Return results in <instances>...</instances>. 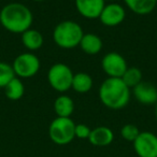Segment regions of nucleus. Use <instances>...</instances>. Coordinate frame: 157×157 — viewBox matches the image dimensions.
Segmentation results:
<instances>
[{"label": "nucleus", "mask_w": 157, "mask_h": 157, "mask_svg": "<svg viewBox=\"0 0 157 157\" xmlns=\"http://www.w3.org/2000/svg\"><path fill=\"white\" fill-rule=\"evenodd\" d=\"M33 22V12L23 3H8L0 11V24L10 33L22 35L31 28Z\"/></svg>", "instance_id": "f257e3e1"}, {"label": "nucleus", "mask_w": 157, "mask_h": 157, "mask_svg": "<svg viewBox=\"0 0 157 157\" xmlns=\"http://www.w3.org/2000/svg\"><path fill=\"white\" fill-rule=\"evenodd\" d=\"M99 99L112 110L125 108L130 99V88L120 78H108L99 87Z\"/></svg>", "instance_id": "f03ea898"}, {"label": "nucleus", "mask_w": 157, "mask_h": 157, "mask_svg": "<svg viewBox=\"0 0 157 157\" xmlns=\"http://www.w3.org/2000/svg\"><path fill=\"white\" fill-rule=\"evenodd\" d=\"M84 33L78 23L63 21L56 25L53 31L54 42L61 48H74L80 45Z\"/></svg>", "instance_id": "7ed1b4c3"}, {"label": "nucleus", "mask_w": 157, "mask_h": 157, "mask_svg": "<svg viewBox=\"0 0 157 157\" xmlns=\"http://www.w3.org/2000/svg\"><path fill=\"white\" fill-rule=\"evenodd\" d=\"M75 123L70 117H56L48 127L50 139L57 145H67L75 138Z\"/></svg>", "instance_id": "20e7f679"}, {"label": "nucleus", "mask_w": 157, "mask_h": 157, "mask_svg": "<svg viewBox=\"0 0 157 157\" xmlns=\"http://www.w3.org/2000/svg\"><path fill=\"white\" fill-rule=\"evenodd\" d=\"M74 73L66 63H55L51 66L48 72V81L53 90L59 93H65L72 87Z\"/></svg>", "instance_id": "39448f33"}, {"label": "nucleus", "mask_w": 157, "mask_h": 157, "mask_svg": "<svg viewBox=\"0 0 157 157\" xmlns=\"http://www.w3.org/2000/svg\"><path fill=\"white\" fill-rule=\"evenodd\" d=\"M40 60L33 53H23L15 57L12 67L14 73L20 78H29L35 76L40 70Z\"/></svg>", "instance_id": "423d86ee"}, {"label": "nucleus", "mask_w": 157, "mask_h": 157, "mask_svg": "<svg viewBox=\"0 0 157 157\" xmlns=\"http://www.w3.org/2000/svg\"><path fill=\"white\" fill-rule=\"evenodd\" d=\"M132 143L139 157H157V136L151 131H141Z\"/></svg>", "instance_id": "0eeeda50"}, {"label": "nucleus", "mask_w": 157, "mask_h": 157, "mask_svg": "<svg viewBox=\"0 0 157 157\" xmlns=\"http://www.w3.org/2000/svg\"><path fill=\"white\" fill-rule=\"evenodd\" d=\"M101 67L109 78H122L127 70V61L121 54L110 52L105 54L101 61Z\"/></svg>", "instance_id": "6e6552de"}, {"label": "nucleus", "mask_w": 157, "mask_h": 157, "mask_svg": "<svg viewBox=\"0 0 157 157\" xmlns=\"http://www.w3.org/2000/svg\"><path fill=\"white\" fill-rule=\"evenodd\" d=\"M126 17L125 9L116 2H111L105 6L99 20L101 24L107 27H115L121 25Z\"/></svg>", "instance_id": "1a4fd4ad"}, {"label": "nucleus", "mask_w": 157, "mask_h": 157, "mask_svg": "<svg viewBox=\"0 0 157 157\" xmlns=\"http://www.w3.org/2000/svg\"><path fill=\"white\" fill-rule=\"evenodd\" d=\"M76 11L87 20L99 18L103 8L105 0H74Z\"/></svg>", "instance_id": "9d476101"}, {"label": "nucleus", "mask_w": 157, "mask_h": 157, "mask_svg": "<svg viewBox=\"0 0 157 157\" xmlns=\"http://www.w3.org/2000/svg\"><path fill=\"white\" fill-rule=\"evenodd\" d=\"M133 96L140 103L145 105H156L157 102V88L148 82L139 83L132 88Z\"/></svg>", "instance_id": "9b49d317"}, {"label": "nucleus", "mask_w": 157, "mask_h": 157, "mask_svg": "<svg viewBox=\"0 0 157 157\" xmlns=\"http://www.w3.org/2000/svg\"><path fill=\"white\" fill-rule=\"evenodd\" d=\"M88 140L95 146H107L113 142L114 133L109 127L99 126L92 129Z\"/></svg>", "instance_id": "f8f14e48"}, {"label": "nucleus", "mask_w": 157, "mask_h": 157, "mask_svg": "<svg viewBox=\"0 0 157 157\" xmlns=\"http://www.w3.org/2000/svg\"><path fill=\"white\" fill-rule=\"evenodd\" d=\"M80 48L85 54L96 55L102 50V40L95 33H84L80 42Z\"/></svg>", "instance_id": "ddd939ff"}, {"label": "nucleus", "mask_w": 157, "mask_h": 157, "mask_svg": "<svg viewBox=\"0 0 157 157\" xmlns=\"http://www.w3.org/2000/svg\"><path fill=\"white\" fill-rule=\"evenodd\" d=\"M124 2L127 8L139 15L150 14L157 6V0H124Z\"/></svg>", "instance_id": "4468645a"}, {"label": "nucleus", "mask_w": 157, "mask_h": 157, "mask_svg": "<svg viewBox=\"0 0 157 157\" xmlns=\"http://www.w3.org/2000/svg\"><path fill=\"white\" fill-rule=\"evenodd\" d=\"M54 111L57 117H70L74 111V102L67 95H60L55 99Z\"/></svg>", "instance_id": "2eb2a0df"}, {"label": "nucleus", "mask_w": 157, "mask_h": 157, "mask_svg": "<svg viewBox=\"0 0 157 157\" xmlns=\"http://www.w3.org/2000/svg\"><path fill=\"white\" fill-rule=\"evenodd\" d=\"M22 42L27 50L37 51L42 48L44 39L40 31L30 28L22 33Z\"/></svg>", "instance_id": "dca6fc26"}, {"label": "nucleus", "mask_w": 157, "mask_h": 157, "mask_svg": "<svg viewBox=\"0 0 157 157\" xmlns=\"http://www.w3.org/2000/svg\"><path fill=\"white\" fill-rule=\"evenodd\" d=\"M93 78L88 73L85 72H78L73 75L72 80V90H74L76 93L80 94H85L88 93L93 87Z\"/></svg>", "instance_id": "f3484780"}, {"label": "nucleus", "mask_w": 157, "mask_h": 157, "mask_svg": "<svg viewBox=\"0 0 157 157\" xmlns=\"http://www.w3.org/2000/svg\"><path fill=\"white\" fill-rule=\"evenodd\" d=\"M6 97L10 100H20L25 94V86L23 84L22 80L17 76L12 80L9 84L5 87Z\"/></svg>", "instance_id": "a211bd4d"}, {"label": "nucleus", "mask_w": 157, "mask_h": 157, "mask_svg": "<svg viewBox=\"0 0 157 157\" xmlns=\"http://www.w3.org/2000/svg\"><path fill=\"white\" fill-rule=\"evenodd\" d=\"M121 78L129 88H133L142 82V72L139 68L128 67Z\"/></svg>", "instance_id": "6ab92c4d"}, {"label": "nucleus", "mask_w": 157, "mask_h": 157, "mask_svg": "<svg viewBox=\"0 0 157 157\" xmlns=\"http://www.w3.org/2000/svg\"><path fill=\"white\" fill-rule=\"evenodd\" d=\"M15 76L11 65L0 61V88H5Z\"/></svg>", "instance_id": "aec40b11"}, {"label": "nucleus", "mask_w": 157, "mask_h": 157, "mask_svg": "<svg viewBox=\"0 0 157 157\" xmlns=\"http://www.w3.org/2000/svg\"><path fill=\"white\" fill-rule=\"evenodd\" d=\"M140 132L141 131L139 130V128L133 124H126L121 129V136L123 137V139H125L126 141L129 142L135 141Z\"/></svg>", "instance_id": "412c9836"}, {"label": "nucleus", "mask_w": 157, "mask_h": 157, "mask_svg": "<svg viewBox=\"0 0 157 157\" xmlns=\"http://www.w3.org/2000/svg\"><path fill=\"white\" fill-rule=\"evenodd\" d=\"M90 131H92V129L87 125L75 124V130H74L75 138H78V139H88L90 135Z\"/></svg>", "instance_id": "4be33fe9"}, {"label": "nucleus", "mask_w": 157, "mask_h": 157, "mask_svg": "<svg viewBox=\"0 0 157 157\" xmlns=\"http://www.w3.org/2000/svg\"><path fill=\"white\" fill-rule=\"evenodd\" d=\"M156 105V109H155V114H156V118H157V102H156V105Z\"/></svg>", "instance_id": "5701e85b"}, {"label": "nucleus", "mask_w": 157, "mask_h": 157, "mask_svg": "<svg viewBox=\"0 0 157 157\" xmlns=\"http://www.w3.org/2000/svg\"><path fill=\"white\" fill-rule=\"evenodd\" d=\"M33 1H36V2H42V1H44V0H33Z\"/></svg>", "instance_id": "b1692460"}, {"label": "nucleus", "mask_w": 157, "mask_h": 157, "mask_svg": "<svg viewBox=\"0 0 157 157\" xmlns=\"http://www.w3.org/2000/svg\"><path fill=\"white\" fill-rule=\"evenodd\" d=\"M105 1H112V2H114V1H117V0H105Z\"/></svg>", "instance_id": "393cba45"}]
</instances>
